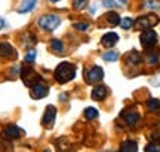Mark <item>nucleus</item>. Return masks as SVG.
Masks as SVG:
<instances>
[{"label":"nucleus","instance_id":"nucleus-1","mask_svg":"<svg viewBox=\"0 0 160 152\" xmlns=\"http://www.w3.org/2000/svg\"><path fill=\"white\" fill-rule=\"evenodd\" d=\"M76 76V67L71 63H61L55 69V79H57L59 84H65V82L74 79Z\"/></svg>","mask_w":160,"mask_h":152},{"label":"nucleus","instance_id":"nucleus-2","mask_svg":"<svg viewBox=\"0 0 160 152\" xmlns=\"http://www.w3.org/2000/svg\"><path fill=\"white\" fill-rule=\"evenodd\" d=\"M59 24H61V18L55 14H48L39 18V25L46 31H53Z\"/></svg>","mask_w":160,"mask_h":152},{"label":"nucleus","instance_id":"nucleus-3","mask_svg":"<svg viewBox=\"0 0 160 152\" xmlns=\"http://www.w3.org/2000/svg\"><path fill=\"white\" fill-rule=\"evenodd\" d=\"M21 75H22V79H24V84H25V85H36V84H39V82L42 81L40 75L36 73L33 69H22Z\"/></svg>","mask_w":160,"mask_h":152},{"label":"nucleus","instance_id":"nucleus-4","mask_svg":"<svg viewBox=\"0 0 160 152\" xmlns=\"http://www.w3.org/2000/svg\"><path fill=\"white\" fill-rule=\"evenodd\" d=\"M159 23V18L153 15V14H150V15H145V17H141L137 19V27L138 29H150V27H153L156 24Z\"/></svg>","mask_w":160,"mask_h":152},{"label":"nucleus","instance_id":"nucleus-5","mask_svg":"<svg viewBox=\"0 0 160 152\" xmlns=\"http://www.w3.org/2000/svg\"><path fill=\"white\" fill-rule=\"evenodd\" d=\"M139 41H141V45H142L144 48H150L157 42V35H156V31L148 29L147 31H144L142 35H141Z\"/></svg>","mask_w":160,"mask_h":152},{"label":"nucleus","instance_id":"nucleus-6","mask_svg":"<svg viewBox=\"0 0 160 152\" xmlns=\"http://www.w3.org/2000/svg\"><path fill=\"white\" fill-rule=\"evenodd\" d=\"M104 78V70L101 67H93L88 72V82L89 84H97V82L102 81Z\"/></svg>","mask_w":160,"mask_h":152},{"label":"nucleus","instance_id":"nucleus-7","mask_svg":"<svg viewBox=\"0 0 160 152\" xmlns=\"http://www.w3.org/2000/svg\"><path fill=\"white\" fill-rule=\"evenodd\" d=\"M48 91H49L48 87L39 82V84L33 85V88H31V97L33 99H43V97L48 95Z\"/></svg>","mask_w":160,"mask_h":152},{"label":"nucleus","instance_id":"nucleus-8","mask_svg":"<svg viewBox=\"0 0 160 152\" xmlns=\"http://www.w3.org/2000/svg\"><path fill=\"white\" fill-rule=\"evenodd\" d=\"M55 117H57V109H55V106H48L46 107L45 113H43V119H42V122L45 124V125H52V122L55 121Z\"/></svg>","mask_w":160,"mask_h":152},{"label":"nucleus","instance_id":"nucleus-9","mask_svg":"<svg viewBox=\"0 0 160 152\" xmlns=\"http://www.w3.org/2000/svg\"><path fill=\"white\" fill-rule=\"evenodd\" d=\"M117 41H119L117 33H105V35L102 36V39H101V43H102V46H105V48H111V46H114Z\"/></svg>","mask_w":160,"mask_h":152},{"label":"nucleus","instance_id":"nucleus-10","mask_svg":"<svg viewBox=\"0 0 160 152\" xmlns=\"http://www.w3.org/2000/svg\"><path fill=\"white\" fill-rule=\"evenodd\" d=\"M107 94H108L107 88L102 87V85H99V87H95L92 90V99L93 100H104L107 97Z\"/></svg>","mask_w":160,"mask_h":152},{"label":"nucleus","instance_id":"nucleus-11","mask_svg":"<svg viewBox=\"0 0 160 152\" xmlns=\"http://www.w3.org/2000/svg\"><path fill=\"white\" fill-rule=\"evenodd\" d=\"M37 5V0H24L22 5L19 6L18 12L19 14H27V12H31Z\"/></svg>","mask_w":160,"mask_h":152},{"label":"nucleus","instance_id":"nucleus-12","mask_svg":"<svg viewBox=\"0 0 160 152\" xmlns=\"http://www.w3.org/2000/svg\"><path fill=\"white\" fill-rule=\"evenodd\" d=\"M5 134L9 137V139H18L19 136L22 134V131L19 130V127L17 125H8L5 128Z\"/></svg>","mask_w":160,"mask_h":152},{"label":"nucleus","instance_id":"nucleus-13","mask_svg":"<svg viewBox=\"0 0 160 152\" xmlns=\"http://www.w3.org/2000/svg\"><path fill=\"white\" fill-rule=\"evenodd\" d=\"M0 55H3V57H13V55H17V51L9 43H0Z\"/></svg>","mask_w":160,"mask_h":152},{"label":"nucleus","instance_id":"nucleus-14","mask_svg":"<svg viewBox=\"0 0 160 152\" xmlns=\"http://www.w3.org/2000/svg\"><path fill=\"white\" fill-rule=\"evenodd\" d=\"M120 152H138V145L133 140H126L122 143Z\"/></svg>","mask_w":160,"mask_h":152},{"label":"nucleus","instance_id":"nucleus-15","mask_svg":"<svg viewBox=\"0 0 160 152\" xmlns=\"http://www.w3.org/2000/svg\"><path fill=\"white\" fill-rule=\"evenodd\" d=\"M123 118H125L126 124H129V125H133V124H137L139 121V113L138 112H126L123 113Z\"/></svg>","mask_w":160,"mask_h":152},{"label":"nucleus","instance_id":"nucleus-16","mask_svg":"<svg viewBox=\"0 0 160 152\" xmlns=\"http://www.w3.org/2000/svg\"><path fill=\"white\" fill-rule=\"evenodd\" d=\"M57 148H58V152H71V145L65 139H58L57 140Z\"/></svg>","mask_w":160,"mask_h":152},{"label":"nucleus","instance_id":"nucleus-17","mask_svg":"<svg viewBox=\"0 0 160 152\" xmlns=\"http://www.w3.org/2000/svg\"><path fill=\"white\" fill-rule=\"evenodd\" d=\"M128 61L132 63V64H139L141 63V54L138 51H132V52L128 54Z\"/></svg>","mask_w":160,"mask_h":152},{"label":"nucleus","instance_id":"nucleus-18","mask_svg":"<svg viewBox=\"0 0 160 152\" xmlns=\"http://www.w3.org/2000/svg\"><path fill=\"white\" fill-rule=\"evenodd\" d=\"M128 0H104L102 5L107 8H114V6H125Z\"/></svg>","mask_w":160,"mask_h":152},{"label":"nucleus","instance_id":"nucleus-19","mask_svg":"<svg viewBox=\"0 0 160 152\" xmlns=\"http://www.w3.org/2000/svg\"><path fill=\"white\" fill-rule=\"evenodd\" d=\"M105 18L108 19V23L111 24V25H119L120 24V17L116 12H108V14L105 15Z\"/></svg>","mask_w":160,"mask_h":152},{"label":"nucleus","instance_id":"nucleus-20","mask_svg":"<svg viewBox=\"0 0 160 152\" xmlns=\"http://www.w3.org/2000/svg\"><path fill=\"white\" fill-rule=\"evenodd\" d=\"M98 117V111L95 107H86L85 109V118L88 121H91V119H95Z\"/></svg>","mask_w":160,"mask_h":152},{"label":"nucleus","instance_id":"nucleus-21","mask_svg":"<svg viewBox=\"0 0 160 152\" xmlns=\"http://www.w3.org/2000/svg\"><path fill=\"white\" fill-rule=\"evenodd\" d=\"M51 46H52V49H53L55 52H62L64 51V43L61 41H58V39L51 41Z\"/></svg>","mask_w":160,"mask_h":152},{"label":"nucleus","instance_id":"nucleus-22","mask_svg":"<svg viewBox=\"0 0 160 152\" xmlns=\"http://www.w3.org/2000/svg\"><path fill=\"white\" fill-rule=\"evenodd\" d=\"M117 57H119V52H117V51H110V52L102 54V60H105V61H116Z\"/></svg>","mask_w":160,"mask_h":152},{"label":"nucleus","instance_id":"nucleus-23","mask_svg":"<svg viewBox=\"0 0 160 152\" xmlns=\"http://www.w3.org/2000/svg\"><path fill=\"white\" fill-rule=\"evenodd\" d=\"M147 105H148V109H150V111H153V112H157L160 109V101L157 99H150Z\"/></svg>","mask_w":160,"mask_h":152},{"label":"nucleus","instance_id":"nucleus-24","mask_svg":"<svg viewBox=\"0 0 160 152\" xmlns=\"http://www.w3.org/2000/svg\"><path fill=\"white\" fill-rule=\"evenodd\" d=\"M119 25H122V29L123 30H129L132 25H133V21H132L131 18H123V19H120Z\"/></svg>","mask_w":160,"mask_h":152},{"label":"nucleus","instance_id":"nucleus-25","mask_svg":"<svg viewBox=\"0 0 160 152\" xmlns=\"http://www.w3.org/2000/svg\"><path fill=\"white\" fill-rule=\"evenodd\" d=\"M145 152H160V145L156 143V142L148 143V145L145 146Z\"/></svg>","mask_w":160,"mask_h":152},{"label":"nucleus","instance_id":"nucleus-26","mask_svg":"<svg viewBox=\"0 0 160 152\" xmlns=\"http://www.w3.org/2000/svg\"><path fill=\"white\" fill-rule=\"evenodd\" d=\"M144 8H145V9H157V8H159V3L154 2V0H145V2H144Z\"/></svg>","mask_w":160,"mask_h":152},{"label":"nucleus","instance_id":"nucleus-27","mask_svg":"<svg viewBox=\"0 0 160 152\" xmlns=\"http://www.w3.org/2000/svg\"><path fill=\"white\" fill-rule=\"evenodd\" d=\"M147 63L148 64H157L159 63V55L157 54H148L147 55Z\"/></svg>","mask_w":160,"mask_h":152},{"label":"nucleus","instance_id":"nucleus-28","mask_svg":"<svg viewBox=\"0 0 160 152\" xmlns=\"http://www.w3.org/2000/svg\"><path fill=\"white\" fill-rule=\"evenodd\" d=\"M25 61H27V63H33V61H34L36 60V49H31V51H28V52L25 54Z\"/></svg>","mask_w":160,"mask_h":152},{"label":"nucleus","instance_id":"nucleus-29","mask_svg":"<svg viewBox=\"0 0 160 152\" xmlns=\"http://www.w3.org/2000/svg\"><path fill=\"white\" fill-rule=\"evenodd\" d=\"M74 8L76 9H82V8H85L86 6V0H74Z\"/></svg>","mask_w":160,"mask_h":152},{"label":"nucleus","instance_id":"nucleus-30","mask_svg":"<svg viewBox=\"0 0 160 152\" xmlns=\"http://www.w3.org/2000/svg\"><path fill=\"white\" fill-rule=\"evenodd\" d=\"M88 27H89V24H74V29L82 30V31H83V30H86Z\"/></svg>","mask_w":160,"mask_h":152},{"label":"nucleus","instance_id":"nucleus-31","mask_svg":"<svg viewBox=\"0 0 160 152\" xmlns=\"http://www.w3.org/2000/svg\"><path fill=\"white\" fill-rule=\"evenodd\" d=\"M3 27H5V19H2V18H0V30L3 29Z\"/></svg>","mask_w":160,"mask_h":152},{"label":"nucleus","instance_id":"nucleus-32","mask_svg":"<svg viewBox=\"0 0 160 152\" xmlns=\"http://www.w3.org/2000/svg\"><path fill=\"white\" fill-rule=\"evenodd\" d=\"M49 2H59V0H49Z\"/></svg>","mask_w":160,"mask_h":152},{"label":"nucleus","instance_id":"nucleus-33","mask_svg":"<svg viewBox=\"0 0 160 152\" xmlns=\"http://www.w3.org/2000/svg\"><path fill=\"white\" fill-rule=\"evenodd\" d=\"M45 152H51V151H49V149H46V151Z\"/></svg>","mask_w":160,"mask_h":152}]
</instances>
